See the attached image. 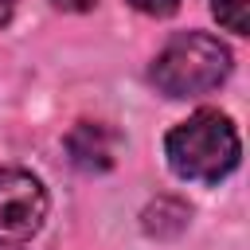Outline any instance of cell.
Returning a JSON list of instances; mask_svg holds the SVG:
<instances>
[{
  "label": "cell",
  "mask_w": 250,
  "mask_h": 250,
  "mask_svg": "<svg viewBox=\"0 0 250 250\" xmlns=\"http://www.w3.org/2000/svg\"><path fill=\"white\" fill-rule=\"evenodd\" d=\"M164 156H168V168L180 180L219 184L238 168L242 141H238V129L230 125L227 113L199 109L164 137Z\"/></svg>",
  "instance_id": "obj_1"
},
{
  "label": "cell",
  "mask_w": 250,
  "mask_h": 250,
  "mask_svg": "<svg viewBox=\"0 0 250 250\" xmlns=\"http://www.w3.org/2000/svg\"><path fill=\"white\" fill-rule=\"evenodd\" d=\"M230 74V51L207 31H180L152 59L148 78L164 98H203Z\"/></svg>",
  "instance_id": "obj_2"
},
{
  "label": "cell",
  "mask_w": 250,
  "mask_h": 250,
  "mask_svg": "<svg viewBox=\"0 0 250 250\" xmlns=\"http://www.w3.org/2000/svg\"><path fill=\"white\" fill-rule=\"evenodd\" d=\"M47 219V191L23 168H0V246H20L39 234Z\"/></svg>",
  "instance_id": "obj_3"
},
{
  "label": "cell",
  "mask_w": 250,
  "mask_h": 250,
  "mask_svg": "<svg viewBox=\"0 0 250 250\" xmlns=\"http://www.w3.org/2000/svg\"><path fill=\"white\" fill-rule=\"evenodd\" d=\"M66 152L82 172H109L121 152V133L105 121H78L66 133Z\"/></svg>",
  "instance_id": "obj_4"
},
{
  "label": "cell",
  "mask_w": 250,
  "mask_h": 250,
  "mask_svg": "<svg viewBox=\"0 0 250 250\" xmlns=\"http://www.w3.org/2000/svg\"><path fill=\"white\" fill-rule=\"evenodd\" d=\"M211 12L227 31H234V35L250 31V0H211Z\"/></svg>",
  "instance_id": "obj_5"
},
{
  "label": "cell",
  "mask_w": 250,
  "mask_h": 250,
  "mask_svg": "<svg viewBox=\"0 0 250 250\" xmlns=\"http://www.w3.org/2000/svg\"><path fill=\"white\" fill-rule=\"evenodd\" d=\"M129 4H133L141 16H156V20H160V16H172V12L180 8V0H129Z\"/></svg>",
  "instance_id": "obj_6"
},
{
  "label": "cell",
  "mask_w": 250,
  "mask_h": 250,
  "mask_svg": "<svg viewBox=\"0 0 250 250\" xmlns=\"http://www.w3.org/2000/svg\"><path fill=\"white\" fill-rule=\"evenodd\" d=\"M55 8H62V12H90L98 0H51Z\"/></svg>",
  "instance_id": "obj_7"
},
{
  "label": "cell",
  "mask_w": 250,
  "mask_h": 250,
  "mask_svg": "<svg viewBox=\"0 0 250 250\" xmlns=\"http://www.w3.org/2000/svg\"><path fill=\"white\" fill-rule=\"evenodd\" d=\"M16 4H20V0H0V27H4V23L16 16Z\"/></svg>",
  "instance_id": "obj_8"
}]
</instances>
